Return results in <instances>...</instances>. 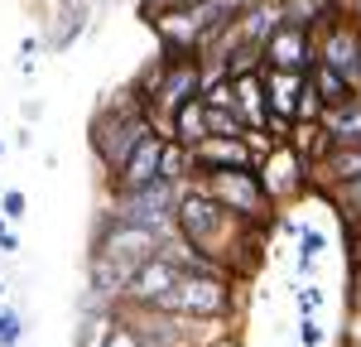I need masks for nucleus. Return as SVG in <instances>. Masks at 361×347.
<instances>
[{
	"instance_id": "6e6552de",
	"label": "nucleus",
	"mask_w": 361,
	"mask_h": 347,
	"mask_svg": "<svg viewBox=\"0 0 361 347\" xmlns=\"http://www.w3.org/2000/svg\"><path fill=\"white\" fill-rule=\"evenodd\" d=\"M178 275H183V265H173L164 251H159V256H149L135 275L126 280V289H121V309H149L164 289L178 285Z\"/></svg>"
},
{
	"instance_id": "0eeeda50",
	"label": "nucleus",
	"mask_w": 361,
	"mask_h": 347,
	"mask_svg": "<svg viewBox=\"0 0 361 347\" xmlns=\"http://www.w3.org/2000/svg\"><path fill=\"white\" fill-rule=\"evenodd\" d=\"M318 63V44H313V29L284 25L260 44V68H279V73H308Z\"/></svg>"
},
{
	"instance_id": "39448f33",
	"label": "nucleus",
	"mask_w": 361,
	"mask_h": 347,
	"mask_svg": "<svg viewBox=\"0 0 361 347\" xmlns=\"http://www.w3.org/2000/svg\"><path fill=\"white\" fill-rule=\"evenodd\" d=\"M173 202H178V183H140V188H116L111 193V217L135 222V227H154V231H173Z\"/></svg>"
},
{
	"instance_id": "f3484780",
	"label": "nucleus",
	"mask_w": 361,
	"mask_h": 347,
	"mask_svg": "<svg viewBox=\"0 0 361 347\" xmlns=\"http://www.w3.org/2000/svg\"><path fill=\"white\" fill-rule=\"evenodd\" d=\"M318 193L347 217V227H361V178H352V183H333V188H318Z\"/></svg>"
},
{
	"instance_id": "f8f14e48",
	"label": "nucleus",
	"mask_w": 361,
	"mask_h": 347,
	"mask_svg": "<svg viewBox=\"0 0 361 347\" xmlns=\"http://www.w3.org/2000/svg\"><path fill=\"white\" fill-rule=\"evenodd\" d=\"M260 78H265V106H270V116H284V121H294V111H299V87H304V73L260 68Z\"/></svg>"
},
{
	"instance_id": "7ed1b4c3",
	"label": "nucleus",
	"mask_w": 361,
	"mask_h": 347,
	"mask_svg": "<svg viewBox=\"0 0 361 347\" xmlns=\"http://www.w3.org/2000/svg\"><path fill=\"white\" fill-rule=\"evenodd\" d=\"M193 183L217 202V207H226L236 222H246V227H260V222L275 212V202L265 198L255 169H207V174H193Z\"/></svg>"
},
{
	"instance_id": "2eb2a0df",
	"label": "nucleus",
	"mask_w": 361,
	"mask_h": 347,
	"mask_svg": "<svg viewBox=\"0 0 361 347\" xmlns=\"http://www.w3.org/2000/svg\"><path fill=\"white\" fill-rule=\"evenodd\" d=\"M308 83H313V92H318V102H323V111H328V106H342V102H347V97L357 92V87L347 83L342 73H333L328 63H313V68H308Z\"/></svg>"
},
{
	"instance_id": "f03ea898",
	"label": "nucleus",
	"mask_w": 361,
	"mask_h": 347,
	"mask_svg": "<svg viewBox=\"0 0 361 347\" xmlns=\"http://www.w3.org/2000/svg\"><path fill=\"white\" fill-rule=\"evenodd\" d=\"M149 135H154V126H149L145 106L135 102V92H121L116 102H106L102 111L92 116V150H97V159H102L106 174L121 169L126 154H130L140 140H149Z\"/></svg>"
},
{
	"instance_id": "423d86ee",
	"label": "nucleus",
	"mask_w": 361,
	"mask_h": 347,
	"mask_svg": "<svg viewBox=\"0 0 361 347\" xmlns=\"http://www.w3.org/2000/svg\"><path fill=\"white\" fill-rule=\"evenodd\" d=\"M255 178H260L265 198L279 207V202L299 198V193L308 188V164L289 150V145H270V150L255 159Z\"/></svg>"
},
{
	"instance_id": "a211bd4d",
	"label": "nucleus",
	"mask_w": 361,
	"mask_h": 347,
	"mask_svg": "<svg viewBox=\"0 0 361 347\" xmlns=\"http://www.w3.org/2000/svg\"><path fill=\"white\" fill-rule=\"evenodd\" d=\"M207 135H217V140H241L246 126H241L236 111H212V106H207Z\"/></svg>"
},
{
	"instance_id": "aec40b11",
	"label": "nucleus",
	"mask_w": 361,
	"mask_h": 347,
	"mask_svg": "<svg viewBox=\"0 0 361 347\" xmlns=\"http://www.w3.org/2000/svg\"><path fill=\"white\" fill-rule=\"evenodd\" d=\"M20 338H25V318L15 309H0V347H20Z\"/></svg>"
},
{
	"instance_id": "9b49d317",
	"label": "nucleus",
	"mask_w": 361,
	"mask_h": 347,
	"mask_svg": "<svg viewBox=\"0 0 361 347\" xmlns=\"http://www.w3.org/2000/svg\"><path fill=\"white\" fill-rule=\"evenodd\" d=\"M231 97H236V116H241V126H246V130H260L265 116H270L260 68H255V73H236V78H231Z\"/></svg>"
},
{
	"instance_id": "f257e3e1",
	"label": "nucleus",
	"mask_w": 361,
	"mask_h": 347,
	"mask_svg": "<svg viewBox=\"0 0 361 347\" xmlns=\"http://www.w3.org/2000/svg\"><path fill=\"white\" fill-rule=\"evenodd\" d=\"M241 304V280L226 275L217 265H193L178 275L173 285V314L178 318H197V323H231Z\"/></svg>"
},
{
	"instance_id": "c85d7f7f",
	"label": "nucleus",
	"mask_w": 361,
	"mask_h": 347,
	"mask_svg": "<svg viewBox=\"0 0 361 347\" xmlns=\"http://www.w3.org/2000/svg\"><path fill=\"white\" fill-rule=\"evenodd\" d=\"M15 145H20V150H29V145H34V130H29V126H20V130H15Z\"/></svg>"
},
{
	"instance_id": "b1692460",
	"label": "nucleus",
	"mask_w": 361,
	"mask_h": 347,
	"mask_svg": "<svg viewBox=\"0 0 361 347\" xmlns=\"http://www.w3.org/2000/svg\"><path fill=\"white\" fill-rule=\"evenodd\" d=\"M294 304H299V314H318V309H323V289L304 280V285L294 289Z\"/></svg>"
},
{
	"instance_id": "6ab92c4d",
	"label": "nucleus",
	"mask_w": 361,
	"mask_h": 347,
	"mask_svg": "<svg viewBox=\"0 0 361 347\" xmlns=\"http://www.w3.org/2000/svg\"><path fill=\"white\" fill-rule=\"evenodd\" d=\"M328 251V236L318 227H299V260H318Z\"/></svg>"
},
{
	"instance_id": "bb28decb",
	"label": "nucleus",
	"mask_w": 361,
	"mask_h": 347,
	"mask_svg": "<svg viewBox=\"0 0 361 347\" xmlns=\"http://www.w3.org/2000/svg\"><path fill=\"white\" fill-rule=\"evenodd\" d=\"M347 347H361V309L347 318Z\"/></svg>"
},
{
	"instance_id": "4468645a",
	"label": "nucleus",
	"mask_w": 361,
	"mask_h": 347,
	"mask_svg": "<svg viewBox=\"0 0 361 347\" xmlns=\"http://www.w3.org/2000/svg\"><path fill=\"white\" fill-rule=\"evenodd\" d=\"M169 140L188 145V150H193L197 140H207V106H202V97H193V102H183L178 111L169 116Z\"/></svg>"
},
{
	"instance_id": "c756f323",
	"label": "nucleus",
	"mask_w": 361,
	"mask_h": 347,
	"mask_svg": "<svg viewBox=\"0 0 361 347\" xmlns=\"http://www.w3.org/2000/svg\"><path fill=\"white\" fill-rule=\"evenodd\" d=\"M135 5H140V10H149V5H154V0H135Z\"/></svg>"
},
{
	"instance_id": "ddd939ff",
	"label": "nucleus",
	"mask_w": 361,
	"mask_h": 347,
	"mask_svg": "<svg viewBox=\"0 0 361 347\" xmlns=\"http://www.w3.org/2000/svg\"><path fill=\"white\" fill-rule=\"evenodd\" d=\"M284 145H289V150H294V154L308 164V174H313V164H318V159L333 150V135L323 130V121H294V126H289V140H284Z\"/></svg>"
},
{
	"instance_id": "9d476101",
	"label": "nucleus",
	"mask_w": 361,
	"mask_h": 347,
	"mask_svg": "<svg viewBox=\"0 0 361 347\" xmlns=\"http://www.w3.org/2000/svg\"><path fill=\"white\" fill-rule=\"evenodd\" d=\"M159 135H149V140H140L130 154H126V164L111 174V193L116 188H140V183H154L159 178Z\"/></svg>"
},
{
	"instance_id": "1a4fd4ad",
	"label": "nucleus",
	"mask_w": 361,
	"mask_h": 347,
	"mask_svg": "<svg viewBox=\"0 0 361 347\" xmlns=\"http://www.w3.org/2000/svg\"><path fill=\"white\" fill-rule=\"evenodd\" d=\"M255 145L241 135V140H217V135H207V140L193 145V169L207 174V169H255Z\"/></svg>"
},
{
	"instance_id": "a878e982",
	"label": "nucleus",
	"mask_w": 361,
	"mask_h": 347,
	"mask_svg": "<svg viewBox=\"0 0 361 347\" xmlns=\"http://www.w3.org/2000/svg\"><path fill=\"white\" fill-rule=\"evenodd\" d=\"M0 251H5V256H15V251H20V236L10 231V222H5V217H0Z\"/></svg>"
},
{
	"instance_id": "393cba45",
	"label": "nucleus",
	"mask_w": 361,
	"mask_h": 347,
	"mask_svg": "<svg viewBox=\"0 0 361 347\" xmlns=\"http://www.w3.org/2000/svg\"><path fill=\"white\" fill-rule=\"evenodd\" d=\"M347 304H352V314L361 309V260H352V289H347Z\"/></svg>"
},
{
	"instance_id": "7c9ffc66",
	"label": "nucleus",
	"mask_w": 361,
	"mask_h": 347,
	"mask_svg": "<svg viewBox=\"0 0 361 347\" xmlns=\"http://www.w3.org/2000/svg\"><path fill=\"white\" fill-rule=\"evenodd\" d=\"M0 299H5V280H0Z\"/></svg>"
},
{
	"instance_id": "cd10ccee",
	"label": "nucleus",
	"mask_w": 361,
	"mask_h": 347,
	"mask_svg": "<svg viewBox=\"0 0 361 347\" xmlns=\"http://www.w3.org/2000/svg\"><path fill=\"white\" fill-rule=\"evenodd\" d=\"M202 347H241V333H231V328H226V333H217L212 343H202Z\"/></svg>"
},
{
	"instance_id": "2f4dec72",
	"label": "nucleus",
	"mask_w": 361,
	"mask_h": 347,
	"mask_svg": "<svg viewBox=\"0 0 361 347\" xmlns=\"http://www.w3.org/2000/svg\"><path fill=\"white\" fill-rule=\"evenodd\" d=\"M0 159H5V145H0Z\"/></svg>"
},
{
	"instance_id": "20e7f679",
	"label": "nucleus",
	"mask_w": 361,
	"mask_h": 347,
	"mask_svg": "<svg viewBox=\"0 0 361 347\" xmlns=\"http://www.w3.org/2000/svg\"><path fill=\"white\" fill-rule=\"evenodd\" d=\"M178 231H154V227H135V222H121L106 212V222L92 236V256H106L111 265H121L126 275H135L149 256L164 251V241H173Z\"/></svg>"
},
{
	"instance_id": "5701e85b",
	"label": "nucleus",
	"mask_w": 361,
	"mask_h": 347,
	"mask_svg": "<svg viewBox=\"0 0 361 347\" xmlns=\"http://www.w3.org/2000/svg\"><path fill=\"white\" fill-rule=\"evenodd\" d=\"M299 343L304 347H323L328 343V328H323L313 314H299Z\"/></svg>"
},
{
	"instance_id": "412c9836",
	"label": "nucleus",
	"mask_w": 361,
	"mask_h": 347,
	"mask_svg": "<svg viewBox=\"0 0 361 347\" xmlns=\"http://www.w3.org/2000/svg\"><path fill=\"white\" fill-rule=\"evenodd\" d=\"M25 212H29V198L20 188H5V193H0V217H5V222H25Z\"/></svg>"
},
{
	"instance_id": "4be33fe9",
	"label": "nucleus",
	"mask_w": 361,
	"mask_h": 347,
	"mask_svg": "<svg viewBox=\"0 0 361 347\" xmlns=\"http://www.w3.org/2000/svg\"><path fill=\"white\" fill-rule=\"evenodd\" d=\"M102 347H140V338L130 333V323L116 314V318H111V328H106V338H102Z\"/></svg>"
},
{
	"instance_id": "dca6fc26",
	"label": "nucleus",
	"mask_w": 361,
	"mask_h": 347,
	"mask_svg": "<svg viewBox=\"0 0 361 347\" xmlns=\"http://www.w3.org/2000/svg\"><path fill=\"white\" fill-rule=\"evenodd\" d=\"M193 174L197 169H193V150H188V145H178V140L159 145V178H164V183H178V188H183Z\"/></svg>"
}]
</instances>
